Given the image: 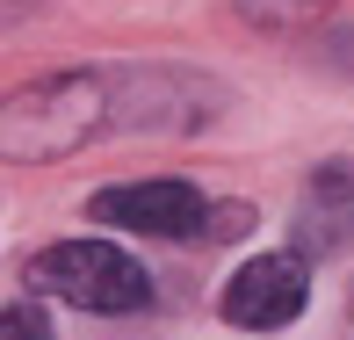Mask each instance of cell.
<instances>
[{
  "mask_svg": "<svg viewBox=\"0 0 354 340\" xmlns=\"http://www.w3.org/2000/svg\"><path fill=\"white\" fill-rule=\"evenodd\" d=\"M109 131V73H51L0 102V159H73Z\"/></svg>",
  "mask_w": 354,
  "mask_h": 340,
  "instance_id": "obj_1",
  "label": "cell"
},
{
  "mask_svg": "<svg viewBox=\"0 0 354 340\" xmlns=\"http://www.w3.org/2000/svg\"><path fill=\"white\" fill-rule=\"evenodd\" d=\"M29 289L58 297L73 312H145L152 304V275L109 239H58L29 261Z\"/></svg>",
  "mask_w": 354,
  "mask_h": 340,
  "instance_id": "obj_2",
  "label": "cell"
},
{
  "mask_svg": "<svg viewBox=\"0 0 354 340\" xmlns=\"http://www.w3.org/2000/svg\"><path fill=\"white\" fill-rule=\"evenodd\" d=\"M224 109V87L181 66H123L109 73V131H203Z\"/></svg>",
  "mask_w": 354,
  "mask_h": 340,
  "instance_id": "obj_3",
  "label": "cell"
},
{
  "mask_svg": "<svg viewBox=\"0 0 354 340\" xmlns=\"http://www.w3.org/2000/svg\"><path fill=\"white\" fill-rule=\"evenodd\" d=\"M304 304H311V261H304V253H261V261H246L224 283L217 312L232 319V326H246V333H275Z\"/></svg>",
  "mask_w": 354,
  "mask_h": 340,
  "instance_id": "obj_4",
  "label": "cell"
},
{
  "mask_svg": "<svg viewBox=\"0 0 354 340\" xmlns=\"http://www.w3.org/2000/svg\"><path fill=\"white\" fill-rule=\"evenodd\" d=\"M203 188L188 181H116L87 203L94 224H116V232H145V239H196L203 224Z\"/></svg>",
  "mask_w": 354,
  "mask_h": 340,
  "instance_id": "obj_5",
  "label": "cell"
},
{
  "mask_svg": "<svg viewBox=\"0 0 354 340\" xmlns=\"http://www.w3.org/2000/svg\"><path fill=\"white\" fill-rule=\"evenodd\" d=\"M333 8H340V0H239V15H246L253 29H318Z\"/></svg>",
  "mask_w": 354,
  "mask_h": 340,
  "instance_id": "obj_6",
  "label": "cell"
},
{
  "mask_svg": "<svg viewBox=\"0 0 354 340\" xmlns=\"http://www.w3.org/2000/svg\"><path fill=\"white\" fill-rule=\"evenodd\" d=\"M239 232H253V203H210L196 224V239H239Z\"/></svg>",
  "mask_w": 354,
  "mask_h": 340,
  "instance_id": "obj_7",
  "label": "cell"
},
{
  "mask_svg": "<svg viewBox=\"0 0 354 340\" xmlns=\"http://www.w3.org/2000/svg\"><path fill=\"white\" fill-rule=\"evenodd\" d=\"M311 196L318 203H354V152L347 159H326V167L311 174Z\"/></svg>",
  "mask_w": 354,
  "mask_h": 340,
  "instance_id": "obj_8",
  "label": "cell"
},
{
  "mask_svg": "<svg viewBox=\"0 0 354 340\" xmlns=\"http://www.w3.org/2000/svg\"><path fill=\"white\" fill-rule=\"evenodd\" d=\"M0 340H51V326H44L37 304H8L0 312Z\"/></svg>",
  "mask_w": 354,
  "mask_h": 340,
  "instance_id": "obj_9",
  "label": "cell"
},
{
  "mask_svg": "<svg viewBox=\"0 0 354 340\" xmlns=\"http://www.w3.org/2000/svg\"><path fill=\"white\" fill-rule=\"evenodd\" d=\"M326 58H333V66H347V73H354V29H347V37H333V44H326Z\"/></svg>",
  "mask_w": 354,
  "mask_h": 340,
  "instance_id": "obj_10",
  "label": "cell"
}]
</instances>
